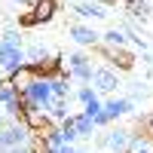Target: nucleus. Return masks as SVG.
Segmentation results:
<instances>
[{
    "label": "nucleus",
    "instance_id": "nucleus-1",
    "mask_svg": "<svg viewBox=\"0 0 153 153\" xmlns=\"http://www.w3.org/2000/svg\"><path fill=\"white\" fill-rule=\"evenodd\" d=\"M0 71H3V76H12V74L25 71L22 31H3V37H0Z\"/></svg>",
    "mask_w": 153,
    "mask_h": 153
},
{
    "label": "nucleus",
    "instance_id": "nucleus-2",
    "mask_svg": "<svg viewBox=\"0 0 153 153\" xmlns=\"http://www.w3.org/2000/svg\"><path fill=\"white\" fill-rule=\"evenodd\" d=\"M19 95L28 101V104H34L40 113H46L49 104L55 101V95H52V89H49V80H46V76H28V83L19 89Z\"/></svg>",
    "mask_w": 153,
    "mask_h": 153
},
{
    "label": "nucleus",
    "instance_id": "nucleus-3",
    "mask_svg": "<svg viewBox=\"0 0 153 153\" xmlns=\"http://www.w3.org/2000/svg\"><path fill=\"white\" fill-rule=\"evenodd\" d=\"M34 141V135H31V129L25 126L19 117L16 120H6V126L0 129V144H3L6 150H16V147H28Z\"/></svg>",
    "mask_w": 153,
    "mask_h": 153
},
{
    "label": "nucleus",
    "instance_id": "nucleus-4",
    "mask_svg": "<svg viewBox=\"0 0 153 153\" xmlns=\"http://www.w3.org/2000/svg\"><path fill=\"white\" fill-rule=\"evenodd\" d=\"M89 86H92L101 98H110L120 89V71H113V68H95L92 83H89Z\"/></svg>",
    "mask_w": 153,
    "mask_h": 153
},
{
    "label": "nucleus",
    "instance_id": "nucleus-5",
    "mask_svg": "<svg viewBox=\"0 0 153 153\" xmlns=\"http://www.w3.org/2000/svg\"><path fill=\"white\" fill-rule=\"evenodd\" d=\"M0 110H3L6 120H16L22 113V95L9 80H0Z\"/></svg>",
    "mask_w": 153,
    "mask_h": 153
},
{
    "label": "nucleus",
    "instance_id": "nucleus-6",
    "mask_svg": "<svg viewBox=\"0 0 153 153\" xmlns=\"http://www.w3.org/2000/svg\"><path fill=\"white\" fill-rule=\"evenodd\" d=\"M68 37H71L76 46H83V49H86V46H92V49H95V46L101 43V34L92 28V25H86V22L71 25V28H68Z\"/></svg>",
    "mask_w": 153,
    "mask_h": 153
},
{
    "label": "nucleus",
    "instance_id": "nucleus-7",
    "mask_svg": "<svg viewBox=\"0 0 153 153\" xmlns=\"http://www.w3.org/2000/svg\"><path fill=\"white\" fill-rule=\"evenodd\" d=\"M129 135H132V129H126V126H107V132H104V150H110V153H126Z\"/></svg>",
    "mask_w": 153,
    "mask_h": 153
},
{
    "label": "nucleus",
    "instance_id": "nucleus-8",
    "mask_svg": "<svg viewBox=\"0 0 153 153\" xmlns=\"http://www.w3.org/2000/svg\"><path fill=\"white\" fill-rule=\"evenodd\" d=\"M28 12L34 16L37 25H46V22L55 19V12H58V0H34Z\"/></svg>",
    "mask_w": 153,
    "mask_h": 153
},
{
    "label": "nucleus",
    "instance_id": "nucleus-9",
    "mask_svg": "<svg viewBox=\"0 0 153 153\" xmlns=\"http://www.w3.org/2000/svg\"><path fill=\"white\" fill-rule=\"evenodd\" d=\"M74 12H76V16H80V19H107L110 16V12L104 9V6H101V3H95V0H74Z\"/></svg>",
    "mask_w": 153,
    "mask_h": 153
},
{
    "label": "nucleus",
    "instance_id": "nucleus-10",
    "mask_svg": "<svg viewBox=\"0 0 153 153\" xmlns=\"http://www.w3.org/2000/svg\"><path fill=\"white\" fill-rule=\"evenodd\" d=\"M52 58V49H49L46 43H28L25 46V65H43V61Z\"/></svg>",
    "mask_w": 153,
    "mask_h": 153
},
{
    "label": "nucleus",
    "instance_id": "nucleus-11",
    "mask_svg": "<svg viewBox=\"0 0 153 153\" xmlns=\"http://www.w3.org/2000/svg\"><path fill=\"white\" fill-rule=\"evenodd\" d=\"M126 153H153V138L144 135L141 129L129 135V144H126Z\"/></svg>",
    "mask_w": 153,
    "mask_h": 153
},
{
    "label": "nucleus",
    "instance_id": "nucleus-12",
    "mask_svg": "<svg viewBox=\"0 0 153 153\" xmlns=\"http://www.w3.org/2000/svg\"><path fill=\"white\" fill-rule=\"evenodd\" d=\"M126 43H129V37H126V31L120 25H113V28H107L101 34V46H107V49H126Z\"/></svg>",
    "mask_w": 153,
    "mask_h": 153
},
{
    "label": "nucleus",
    "instance_id": "nucleus-13",
    "mask_svg": "<svg viewBox=\"0 0 153 153\" xmlns=\"http://www.w3.org/2000/svg\"><path fill=\"white\" fill-rule=\"evenodd\" d=\"M71 74L68 71H61V74H55V76H49V89H52V95L55 98H71Z\"/></svg>",
    "mask_w": 153,
    "mask_h": 153
},
{
    "label": "nucleus",
    "instance_id": "nucleus-14",
    "mask_svg": "<svg viewBox=\"0 0 153 153\" xmlns=\"http://www.w3.org/2000/svg\"><path fill=\"white\" fill-rule=\"evenodd\" d=\"M68 107H71V98H55L52 104H49V110H46V117L52 120L55 126H61V123H65V120L71 117V110H68Z\"/></svg>",
    "mask_w": 153,
    "mask_h": 153
},
{
    "label": "nucleus",
    "instance_id": "nucleus-15",
    "mask_svg": "<svg viewBox=\"0 0 153 153\" xmlns=\"http://www.w3.org/2000/svg\"><path fill=\"white\" fill-rule=\"evenodd\" d=\"M74 135L76 138H95V123L89 117H83L80 110L74 113Z\"/></svg>",
    "mask_w": 153,
    "mask_h": 153
},
{
    "label": "nucleus",
    "instance_id": "nucleus-16",
    "mask_svg": "<svg viewBox=\"0 0 153 153\" xmlns=\"http://www.w3.org/2000/svg\"><path fill=\"white\" fill-rule=\"evenodd\" d=\"M129 16L132 19H150L153 16V3L150 0H129Z\"/></svg>",
    "mask_w": 153,
    "mask_h": 153
},
{
    "label": "nucleus",
    "instance_id": "nucleus-17",
    "mask_svg": "<svg viewBox=\"0 0 153 153\" xmlns=\"http://www.w3.org/2000/svg\"><path fill=\"white\" fill-rule=\"evenodd\" d=\"M126 98H129L132 101V104H138V101H147L150 98V86L141 80V83H132V89H129V95H126Z\"/></svg>",
    "mask_w": 153,
    "mask_h": 153
},
{
    "label": "nucleus",
    "instance_id": "nucleus-18",
    "mask_svg": "<svg viewBox=\"0 0 153 153\" xmlns=\"http://www.w3.org/2000/svg\"><path fill=\"white\" fill-rule=\"evenodd\" d=\"M74 98H76V101H80V104L86 107V104H89V101H95V98H101V95L95 92V89H92V86H80V89H76V92H74Z\"/></svg>",
    "mask_w": 153,
    "mask_h": 153
},
{
    "label": "nucleus",
    "instance_id": "nucleus-19",
    "mask_svg": "<svg viewBox=\"0 0 153 153\" xmlns=\"http://www.w3.org/2000/svg\"><path fill=\"white\" fill-rule=\"evenodd\" d=\"M80 113H83V117H89V120H95L98 113H101V98H95V101H89V104H86V107H83Z\"/></svg>",
    "mask_w": 153,
    "mask_h": 153
},
{
    "label": "nucleus",
    "instance_id": "nucleus-20",
    "mask_svg": "<svg viewBox=\"0 0 153 153\" xmlns=\"http://www.w3.org/2000/svg\"><path fill=\"white\" fill-rule=\"evenodd\" d=\"M31 31V28H40V25H37L34 22V16H31V12H19V31Z\"/></svg>",
    "mask_w": 153,
    "mask_h": 153
},
{
    "label": "nucleus",
    "instance_id": "nucleus-21",
    "mask_svg": "<svg viewBox=\"0 0 153 153\" xmlns=\"http://www.w3.org/2000/svg\"><path fill=\"white\" fill-rule=\"evenodd\" d=\"M40 153H74V147L61 144V147H46V150H40Z\"/></svg>",
    "mask_w": 153,
    "mask_h": 153
},
{
    "label": "nucleus",
    "instance_id": "nucleus-22",
    "mask_svg": "<svg viewBox=\"0 0 153 153\" xmlns=\"http://www.w3.org/2000/svg\"><path fill=\"white\" fill-rule=\"evenodd\" d=\"M9 153H40V147H37V144L31 141L28 147H16V150H9Z\"/></svg>",
    "mask_w": 153,
    "mask_h": 153
},
{
    "label": "nucleus",
    "instance_id": "nucleus-23",
    "mask_svg": "<svg viewBox=\"0 0 153 153\" xmlns=\"http://www.w3.org/2000/svg\"><path fill=\"white\" fill-rule=\"evenodd\" d=\"M141 65H147L150 71H153V52L147 49V52H141Z\"/></svg>",
    "mask_w": 153,
    "mask_h": 153
},
{
    "label": "nucleus",
    "instance_id": "nucleus-24",
    "mask_svg": "<svg viewBox=\"0 0 153 153\" xmlns=\"http://www.w3.org/2000/svg\"><path fill=\"white\" fill-rule=\"evenodd\" d=\"M16 3H19V6H25V9H31V3H34V0H16Z\"/></svg>",
    "mask_w": 153,
    "mask_h": 153
},
{
    "label": "nucleus",
    "instance_id": "nucleus-25",
    "mask_svg": "<svg viewBox=\"0 0 153 153\" xmlns=\"http://www.w3.org/2000/svg\"><path fill=\"white\" fill-rule=\"evenodd\" d=\"M3 126H6V117H3V110H0V129H3Z\"/></svg>",
    "mask_w": 153,
    "mask_h": 153
},
{
    "label": "nucleus",
    "instance_id": "nucleus-26",
    "mask_svg": "<svg viewBox=\"0 0 153 153\" xmlns=\"http://www.w3.org/2000/svg\"><path fill=\"white\" fill-rule=\"evenodd\" d=\"M74 153H89V150H80V147H74Z\"/></svg>",
    "mask_w": 153,
    "mask_h": 153
},
{
    "label": "nucleus",
    "instance_id": "nucleus-27",
    "mask_svg": "<svg viewBox=\"0 0 153 153\" xmlns=\"http://www.w3.org/2000/svg\"><path fill=\"white\" fill-rule=\"evenodd\" d=\"M0 153H9V150H6V147H0Z\"/></svg>",
    "mask_w": 153,
    "mask_h": 153
},
{
    "label": "nucleus",
    "instance_id": "nucleus-28",
    "mask_svg": "<svg viewBox=\"0 0 153 153\" xmlns=\"http://www.w3.org/2000/svg\"><path fill=\"white\" fill-rule=\"evenodd\" d=\"M0 12H3V0H0Z\"/></svg>",
    "mask_w": 153,
    "mask_h": 153
},
{
    "label": "nucleus",
    "instance_id": "nucleus-29",
    "mask_svg": "<svg viewBox=\"0 0 153 153\" xmlns=\"http://www.w3.org/2000/svg\"><path fill=\"white\" fill-rule=\"evenodd\" d=\"M0 37H3V31H0Z\"/></svg>",
    "mask_w": 153,
    "mask_h": 153
},
{
    "label": "nucleus",
    "instance_id": "nucleus-30",
    "mask_svg": "<svg viewBox=\"0 0 153 153\" xmlns=\"http://www.w3.org/2000/svg\"><path fill=\"white\" fill-rule=\"evenodd\" d=\"M0 147H3V144H0Z\"/></svg>",
    "mask_w": 153,
    "mask_h": 153
}]
</instances>
